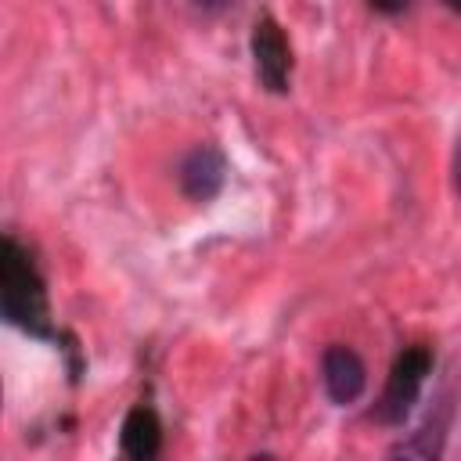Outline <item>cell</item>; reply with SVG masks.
Returning a JSON list of instances; mask_svg holds the SVG:
<instances>
[{"instance_id": "6da1fadb", "label": "cell", "mask_w": 461, "mask_h": 461, "mask_svg": "<svg viewBox=\"0 0 461 461\" xmlns=\"http://www.w3.org/2000/svg\"><path fill=\"white\" fill-rule=\"evenodd\" d=\"M429 349L414 346V349H403L389 371V382H385V393H382V403H378V418L389 421V425H400L411 407L418 403V393H421V382L429 375Z\"/></svg>"}, {"instance_id": "7a4b0ae2", "label": "cell", "mask_w": 461, "mask_h": 461, "mask_svg": "<svg viewBox=\"0 0 461 461\" xmlns=\"http://www.w3.org/2000/svg\"><path fill=\"white\" fill-rule=\"evenodd\" d=\"M4 313L22 328H29L43 313V295L32 277V267L11 238L4 241Z\"/></svg>"}, {"instance_id": "3957f363", "label": "cell", "mask_w": 461, "mask_h": 461, "mask_svg": "<svg viewBox=\"0 0 461 461\" xmlns=\"http://www.w3.org/2000/svg\"><path fill=\"white\" fill-rule=\"evenodd\" d=\"M321 378H324V393L331 396V403L346 407L357 403L367 389V367L360 360L357 349L349 346H328L321 357Z\"/></svg>"}, {"instance_id": "277c9868", "label": "cell", "mask_w": 461, "mask_h": 461, "mask_svg": "<svg viewBox=\"0 0 461 461\" xmlns=\"http://www.w3.org/2000/svg\"><path fill=\"white\" fill-rule=\"evenodd\" d=\"M252 58H256V76L267 90L281 94L288 90V68H292V58H288V43H285V32L274 18H259L252 25Z\"/></svg>"}, {"instance_id": "5b68a950", "label": "cell", "mask_w": 461, "mask_h": 461, "mask_svg": "<svg viewBox=\"0 0 461 461\" xmlns=\"http://www.w3.org/2000/svg\"><path fill=\"white\" fill-rule=\"evenodd\" d=\"M176 180H180V191H184L191 202H209V198L220 194V187H223V180H227V162H223V155H220L212 144H194V148L180 158Z\"/></svg>"}, {"instance_id": "8992f818", "label": "cell", "mask_w": 461, "mask_h": 461, "mask_svg": "<svg viewBox=\"0 0 461 461\" xmlns=\"http://www.w3.org/2000/svg\"><path fill=\"white\" fill-rule=\"evenodd\" d=\"M162 447V425L158 418L148 411V407H133L122 421V450L137 461H148L155 457Z\"/></svg>"}, {"instance_id": "52a82bcc", "label": "cell", "mask_w": 461, "mask_h": 461, "mask_svg": "<svg viewBox=\"0 0 461 461\" xmlns=\"http://www.w3.org/2000/svg\"><path fill=\"white\" fill-rule=\"evenodd\" d=\"M191 7H198L202 14H220V11L234 7V0H191Z\"/></svg>"}, {"instance_id": "ba28073f", "label": "cell", "mask_w": 461, "mask_h": 461, "mask_svg": "<svg viewBox=\"0 0 461 461\" xmlns=\"http://www.w3.org/2000/svg\"><path fill=\"white\" fill-rule=\"evenodd\" d=\"M454 187L461 191V140H457V148H454Z\"/></svg>"}]
</instances>
